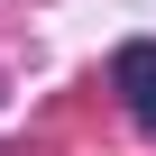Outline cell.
Listing matches in <instances>:
<instances>
[{
    "label": "cell",
    "mask_w": 156,
    "mask_h": 156,
    "mask_svg": "<svg viewBox=\"0 0 156 156\" xmlns=\"http://www.w3.org/2000/svg\"><path fill=\"white\" fill-rule=\"evenodd\" d=\"M110 83H119L129 119H138V129H156V37H129V46L110 55Z\"/></svg>",
    "instance_id": "cell-1"
}]
</instances>
